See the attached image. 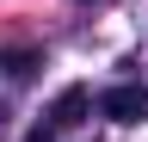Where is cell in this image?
<instances>
[{
  "label": "cell",
  "mask_w": 148,
  "mask_h": 142,
  "mask_svg": "<svg viewBox=\"0 0 148 142\" xmlns=\"http://www.w3.org/2000/svg\"><path fill=\"white\" fill-rule=\"evenodd\" d=\"M99 111H105V117H117V123H142V117H148V86H130V80H123V86H111V93L99 99Z\"/></svg>",
  "instance_id": "obj_1"
},
{
  "label": "cell",
  "mask_w": 148,
  "mask_h": 142,
  "mask_svg": "<svg viewBox=\"0 0 148 142\" xmlns=\"http://www.w3.org/2000/svg\"><path fill=\"white\" fill-rule=\"evenodd\" d=\"M86 105H92L86 86H62V93H56V105H49V123H80Z\"/></svg>",
  "instance_id": "obj_2"
},
{
  "label": "cell",
  "mask_w": 148,
  "mask_h": 142,
  "mask_svg": "<svg viewBox=\"0 0 148 142\" xmlns=\"http://www.w3.org/2000/svg\"><path fill=\"white\" fill-rule=\"evenodd\" d=\"M31 62H37L31 49H6V56H0V68H6V74H31Z\"/></svg>",
  "instance_id": "obj_3"
},
{
  "label": "cell",
  "mask_w": 148,
  "mask_h": 142,
  "mask_svg": "<svg viewBox=\"0 0 148 142\" xmlns=\"http://www.w3.org/2000/svg\"><path fill=\"white\" fill-rule=\"evenodd\" d=\"M25 142H49V130H31V136H25Z\"/></svg>",
  "instance_id": "obj_4"
}]
</instances>
